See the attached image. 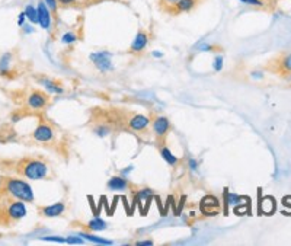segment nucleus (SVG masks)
Instances as JSON below:
<instances>
[{
    "mask_svg": "<svg viewBox=\"0 0 291 246\" xmlns=\"http://www.w3.org/2000/svg\"><path fill=\"white\" fill-rule=\"evenodd\" d=\"M25 20H26V15H25V12L19 13V18H17V25H19V26H23V25H25Z\"/></svg>",
    "mask_w": 291,
    "mask_h": 246,
    "instance_id": "72a5a7b5",
    "label": "nucleus"
},
{
    "mask_svg": "<svg viewBox=\"0 0 291 246\" xmlns=\"http://www.w3.org/2000/svg\"><path fill=\"white\" fill-rule=\"evenodd\" d=\"M152 194H153L152 190H140V191L137 193V197H138L140 200H146V198H149Z\"/></svg>",
    "mask_w": 291,
    "mask_h": 246,
    "instance_id": "2f4dec72",
    "label": "nucleus"
},
{
    "mask_svg": "<svg viewBox=\"0 0 291 246\" xmlns=\"http://www.w3.org/2000/svg\"><path fill=\"white\" fill-rule=\"evenodd\" d=\"M85 0H58L60 7H70V6H76V4H82Z\"/></svg>",
    "mask_w": 291,
    "mask_h": 246,
    "instance_id": "a878e982",
    "label": "nucleus"
},
{
    "mask_svg": "<svg viewBox=\"0 0 291 246\" xmlns=\"http://www.w3.org/2000/svg\"><path fill=\"white\" fill-rule=\"evenodd\" d=\"M223 61H224V57L223 55H217L214 58V63H213V69L216 71H222L223 70Z\"/></svg>",
    "mask_w": 291,
    "mask_h": 246,
    "instance_id": "bb28decb",
    "label": "nucleus"
},
{
    "mask_svg": "<svg viewBox=\"0 0 291 246\" xmlns=\"http://www.w3.org/2000/svg\"><path fill=\"white\" fill-rule=\"evenodd\" d=\"M252 77H255V79H259V77H262V76H261V73L255 71V73H252Z\"/></svg>",
    "mask_w": 291,
    "mask_h": 246,
    "instance_id": "58836bf2",
    "label": "nucleus"
},
{
    "mask_svg": "<svg viewBox=\"0 0 291 246\" xmlns=\"http://www.w3.org/2000/svg\"><path fill=\"white\" fill-rule=\"evenodd\" d=\"M240 201H242V197H239L238 194L229 193V190L226 188L224 190V213H226V216L229 211V206H238V204H240Z\"/></svg>",
    "mask_w": 291,
    "mask_h": 246,
    "instance_id": "dca6fc26",
    "label": "nucleus"
},
{
    "mask_svg": "<svg viewBox=\"0 0 291 246\" xmlns=\"http://www.w3.org/2000/svg\"><path fill=\"white\" fill-rule=\"evenodd\" d=\"M128 124V128L131 131H144L149 128V125L152 124V120L150 117L147 115H143V114H136V115H131L130 120L127 121Z\"/></svg>",
    "mask_w": 291,
    "mask_h": 246,
    "instance_id": "9d476101",
    "label": "nucleus"
},
{
    "mask_svg": "<svg viewBox=\"0 0 291 246\" xmlns=\"http://www.w3.org/2000/svg\"><path fill=\"white\" fill-rule=\"evenodd\" d=\"M25 15H26V20L29 23H36L38 25V9L32 4H26L25 6Z\"/></svg>",
    "mask_w": 291,
    "mask_h": 246,
    "instance_id": "6ab92c4d",
    "label": "nucleus"
},
{
    "mask_svg": "<svg viewBox=\"0 0 291 246\" xmlns=\"http://www.w3.org/2000/svg\"><path fill=\"white\" fill-rule=\"evenodd\" d=\"M93 133H95V136L103 139V137L111 134V127L108 124H98V125L93 127Z\"/></svg>",
    "mask_w": 291,
    "mask_h": 246,
    "instance_id": "4be33fe9",
    "label": "nucleus"
},
{
    "mask_svg": "<svg viewBox=\"0 0 291 246\" xmlns=\"http://www.w3.org/2000/svg\"><path fill=\"white\" fill-rule=\"evenodd\" d=\"M198 4V0H178L173 4L172 13L178 15V13H188L191 10H194Z\"/></svg>",
    "mask_w": 291,
    "mask_h": 246,
    "instance_id": "ddd939ff",
    "label": "nucleus"
},
{
    "mask_svg": "<svg viewBox=\"0 0 291 246\" xmlns=\"http://www.w3.org/2000/svg\"><path fill=\"white\" fill-rule=\"evenodd\" d=\"M10 64H12V54L10 53H6L0 57V74L4 76L9 73L10 70Z\"/></svg>",
    "mask_w": 291,
    "mask_h": 246,
    "instance_id": "a211bd4d",
    "label": "nucleus"
},
{
    "mask_svg": "<svg viewBox=\"0 0 291 246\" xmlns=\"http://www.w3.org/2000/svg\"><path fill=\"white\" fill-rule=\"evenodd\" d=\"M239 1H242L243 4L255 6V7H262V6H264V1H262V0H239Z\"/></svg>",
    "mask_w": 291,
    "mask_h": 246,
    "instance_id": "7c9ffc66",
    "label": "nucleus"
},
{
    "mask_svg": "<svg viewBox=\"0 0 291 246\" xmlns=\"http://www.w3.org/2000/svg\"><path fill=\"white\" fill-rule=\"evenodd\" d=\"M26 206L25 201L20 200H13L7 204L6 210H4V216L10 220V222H19L26 216Z\"/></svg>",
    "mask_w": 291,
    "mask_h": 246,
    "instance_id": "20e7f679",
    "label": "nucleus"
},
{
    "mask_svg": "<svg viewBox=\"0 0 291 246\" xmlns=\"http://www.w3.org/2000/svg\"><path fill=\"white\" fill-rule=\"evenodd\" d=\"M82 238L93 242V244H99V245H112L111 241H106V239H102V238H98V236H93V235H89V233H80Z\"/></svg>",
    "mask_w": 291,
    "mask_h": 246,
    "instance_id": "5701e85b",
    "label": "nucleus"
},
{
    "mask_svg": "<svg viewBox=\"0 0 291 246\" xmlns=\"http://www.w3.org/2000/svg\"><path fill=\"white\" fill-rule=\"evenodd\" d=\"M22 28H25V29H23L25 32H34V29H32V26H31V25H23Z\"/></svg>",
    "mask_w": 291,
    "mask_h": 246,
    "instance_id": "e433bc0d",
    "label": "nucleus"
},
{
    "mask_svg": "<svg viewBox=\"0 0 291 246\" xmlns=\"http://www.w3.org/2000/svg\"><path fill=\"white\" fill-rule=\"evenodd\" d=\"M153 57H163V53H160V51H153Z\"/></svg>",
    "mask_w": 291,
    "mask_h": 246,
    "instance_id": "4c0bfd02",
    "label": "nucleus"
},
{
    "mask_svg": "<svg viewBox=\"0 0 291 246\" xmlns=\"http://www.w3.org/2000/svg\"><path fill=\"white\" fill-rule=\"evenodd\" d=\"M60 41H61L64 45H71V44H74V42L79 41V35H77L74 31H67V32H64V34L61 35Z\"/></svg>",
    "mask_w": 291,
    "mask_h": 246,
    "instance_id": "aec40b11",
    "label": "nucleus"
},
{
    "mask_svg": "<svg viewBox=\"0 0 291 246\" xmlns=\"http://www.w3.org/2000/svg\"><path fill=\"white\" fill-rule=\"evenodd\" d=\"M54 128L44 121H41L32 133V139L38 143H50L54 139Z\"/></svg>",
    "mask_w": 291,
    "mask_h": 246,
    "instance_id": "6e6552de",
    "label": "nucleus"
},
{
    "mask_svg": "<svg viewBox=\"0 0 291 246\" xmlns=\"http://www.w3.org/2000/svg\"><path fill=\"white\" fill-rule=\"evenodd\" d=\"M89 60L103 74L111 73L114 70V63H112V54H111V51H106V50L95 51V53H92L89 55Z\"/></svg>",
    "mask_w": 291,
    "mask_h": 246,
    "instance_id": "7ed1b4c3",
    "label": "nucleus"
},
{
    "mask_svg": "<svg viewBox=\"0 0 291 246\" xmlns=\"http://www.w3.org/2000/svg\"><path fill=\"white\" fill-rule=\"evenodd\" d=\"M188 166H189V169H192V171H197V169H198V160H195V159H189V162H188Z\"/></svg>",
    "mask_w": 291,
    "mask_h": 246,
    "instance_id": "f704fd0d",
    "label": "nucleus"
},
{
    "mask_svg": "<svg viewBox=\"0 0 291 246\" xmlns=\"http://www.w3.org/2000/svg\"><path fill=\"white\" fill-rule=\"evenodd\" d=\"M19 172L31 181L45 179L48 175V165L41 159H25L19 165Z\"/></svg>",
    "mask_w": 291,
    "mask_h": 246,
    "instance_id": "f03ea898",
    "label": "nucleus"
},
{
    "mask_svg": "<svg viewBox=\"0 0 291 246\" xmlns=\"http://www.w3.org/2000/svg\"><path fill=\"white\" fill-rule=\"evenodd\" d=\"M95 1H98V0H95Z\"/></svg>",
    "mask_w": 291,
    "mask_h": 246,
    "instance_id": "a19ab883",
    "label": "nucleus"
},
{
    "mask_svg": "<svg viewBox=\"0 0 291 246\" xmlns=\"http://www.w3.org/2000/svg\"><path fill=\"white\" fill-rule=\"evenodd\" d=\"M197 48L201 51H214V45H210V44H200Z\"/></svg>",
    "mask_w": 291,
    "mask_h": 246,
    "instance_id": "473e14b6",
    "label": "nucleus"
},
{
    "mask_svg": "<svg viewBox=\"0 0 291 246\" xmlns=\"http://www.w3.org/2000/svg\"><path fill=\"white\" fill-rule=\"evenodd\" d=\"M176 1H178V0H160V6H162V7H168V12L172 13L173 4H175Z\"/></svg>",
    "mask_w": 291,
    "mask_h": 246,
    "instance_id": "c756f323",
    "label": "nucleus"
},
{
    "mask_svg": "<svg viewBox=\"0 0 291 246\" xmlns=\"http://www.w3.org/2000/svg\"><path fill=\"white\" fill-rule=\"evenodd\" d=\"M130 187L128 179H125V176H112L108 181V188L112 191H125Z\"/></svg>",
    "mask_w": 291,
    "mask_h": 246,
    "instance_id": "2eb2a0df",
    "label": "nucleus"
},
{
    "mask_svg": "<svg viewBox=\"0 0 291 246\" xmlns=\"http://www.w3.org/2000/svg\"><path fill=\"white\" fill-rule=\"evenodd\" d=\"M66 242L71 244V245H82L85 241L82 238H79V236H68V238H66Z\"/></svg>",
    "mask_w": 291,
    "mask_h": 246,
    "instance_id": "c85d7f7f",
    "label": "nucleus"
},
{
    "mask_svg": "<svg viewBox=\"0 0 291 246\" xmlns=\"http://www.w3.org/2000/svg\"><path fill=\"white\" fill-rule=\"evenodd\" d=\"M1 188H3V181L0 179V191H1Z\"/></svg>",
    "mask_w": 291,
    "mask_h": 246,
    "instance_id": "ea45409f",
    "label": "nucleus"
},
{
    "mask_svg": "<svg viewBox=\"0 0 291 246\" xmlns=\"http://www.w3.org/2000/svg\"><path fill=\"white\" fill-rule=\"evenodd\" d=\"M50 102V96L42 92V90H32L28 98H26V105L28 108L34 109V111H41L44 109Z\"/></svg>",
    "mask_w": 291,
    "mask_h": 246,
    "instance_id": "39448f33",
    "label": "nucleus"
},
{
    "mask_svg": "<svg viewBox=\"0 0 291 246\" xmlns=\"http://www.w3.org/2000/svg\"><path fill=\"white\" fill-rule=\"evenodd\" d=\"M66 211V204L63 201H58V203H54V204H50V206H44L42 209H39V214L47 217V219H55V217H60L63 216Z\"/></svg>",
    "mask_w": 291,
    "mask_h": 246,
    "instance_id": "9b49d317",
    "label": "nucleus"
},
{
    "mask_svg": "<svg viewBox=\"0 0 291 246\" xmlns=\"http://www.w3.org/2000/svg\"><path fill=\"white\" fill-rule=\"evenodd\" d=\"M39 83H41V86H44L45 90H48V92L52 93V95H61V93L64 92V88H63L58 82H55V80H52V79H45V77H42V79H39Z\"/></svg>",
    "mask_w": 291,
    "mask_h": 246,
    "instance_id": "4468645a",
    "label": "nucleus"
},
{
    "mask_svg": "<svg viewBox=\"0 0 291 246\" xmlns=\"http://www.w3.org/2000/svg\"><path fill=\"white\" fill-rule=\"evenodd\" d=\"M152 128H153V133L157 137V140L163 141L166 139L168 133H169V128H171L169 118L165 117V115H156L152 120Z\"/></svg>",
    "mask_w": 291,
    "mask_h": 246,
    "instance_id": "0eeeda50",
    "label": "nucleus"
},
{
    "mask_svg": "<svg viewBox=\"0 0 291 246\" xmlns=\"http://www.w3.org/2000/svg\"><path fill=\"white\" fill-rule=\"evenodd\" d=\"M278 66H280V69H281L283 73H291V54L284 55V57L280 60Z\"/></svg>",
    "mask_w": 291,
    "mask_h": 246,
    "instance_id": "b1692460",
    "label": "nucleus"
},
{
    "mask_svg": "<svg viewBox=\"0 0 291 246\" xmlns=\"http://www.w3.org/2000/svg\"><path fill=\"white\" fill-rule=\"evenodd\" d=\"M200 207H201V211H203L204 214H207V216H214V214H217V210H219V207H220V201H219L216 197H213V195H207V197H204V198L201 200Z\"/></svg>",
    "mask_w": 291,
    "mask_h": 246,
    "instance_id": "f8f14e48",
    "label": "nucleus"
},
{
    "mask_svg": "<svg viewBox=\"0 0 291 246\" xmlns=\"http://www.w3.org/2000/svg\"><path fill=\"white\" fill-rule=\"evenodd\" d=\"M87 229L90 232H102V230L106 229V223L103 220H101V219H93V220L89 222Z\"/></svg>",
    "mask_w": 291,
    "mask_h": 246,
    "instance_id": "412c9836",
    "label": "nucleus"
},
{
    "mask_svg": "<svg viewBox=\"0 0 291 246\" xmlns=\"http://www.w3.org/2000/svg\"><path fill=\"white\" fill-rule=\"evenodd\" d=\"M136 245L137 246H152V245H154V242H153V241H150V239H147V241H137V242H136Z\"/></svg>",
    "mask_w": 291,
    "mask_h": 246,
    "instance_id": "c9c22d12",
    "label": "nucleus"
},
{
    "mask_svg": "<svg viewBox=\"0 0 291 246\" xmlns=\"http://www.w3.org/2000/svg\"><path fill=\"white\" fill-rule=\"evenodd\" d=\"M149 41H150L149 32L144 31V29H140V31L136 34V36H134V39H133L130 48H128V53H130V54H136V55H137V54H141V53L147 48Z\"/></svg>",
    "mask_w": 291,
    "mask_h": 246,
    "instance_id": "423d86ee",
    "label": "nucleus"
},
{
    "mask_svg": "<svg viewBox=\"0 0 291 246\" xmlns=\"http://www.w3.org/2000/svg\"><path fill=\"white\" fill-rule=\"evenodd\" d=\"M3 188H4L6 194L13 200H20L25 203H34V200H35L32 187L23 179L6 178L3 181Z\"/></svg>",
    "mask_w": 291,
    "mask_h": 246,
    "instance_id": "f257e3e1",
    "label": "nucleus"
},
{
    "mask_svg": "<svg viewBox=\"0 0 291 246\" xmlns=\"http://www.w3.org/2000/svg\"><path fill=\"white\" fill-rule=\"evenodd\" d=\"M44 3L48 6V9L51 10V13H52L54 16H57L58 7H60V4H58V0H44Z\"/></svg>",
    "mask_w": 291,
    "mask_h": 246,
    "instance_id": "393cba45",
    "label": "nucleus"
},
{
    "mask_svg": "<svg viewBox=\"0 0 291 246\" xmlns=\"http://www.w3.org/2000/svg\"><path fill=\"white\" fill-rule=\"evenodd\" d=\"M42 241H48V242H58V244H67L66 238H60V236H44L41 238Z\"/></svg>",
    "mask_w": 291,
    "mask_h": 246,
    "instance_id": "cd10ccee",
    "label": "nucleus"
},
{
    "mask_svg": "<svg viewBox=\"0 0 291 246\" xmlns=\"http://www.w3.org/2000/svg\"><path fill=\"white\" fill-rule=\"evenodd\" d=\"M36 9H38V25L44 31H48L51 28V23H52V13H51V10L44 3V0L38 3Z\"/></svg>",
    "mask_w": 291,
    "mask_h": 246,
    "instance_id": "1a4fd4ad",
    "label": "nucleus"
},
{
    "mask_svg": "<svg viewBox=\"0 0 291 246\" xmlns=\"http://www.w3.org/2000/svg\"><path fill=\"white\" fill-rule=\"evenodd\" d=\"M160 156H162L163 160H165L166 163H169L171 166H176L178 162H179L178 156H175V155L169 150V147H166V146H160Z\"/></svg>",
    "mask_w": 291,
    "mask_h": 246,
    "instance_id": "f3484780",
    "label": "nucleus"
}]
</instances>
